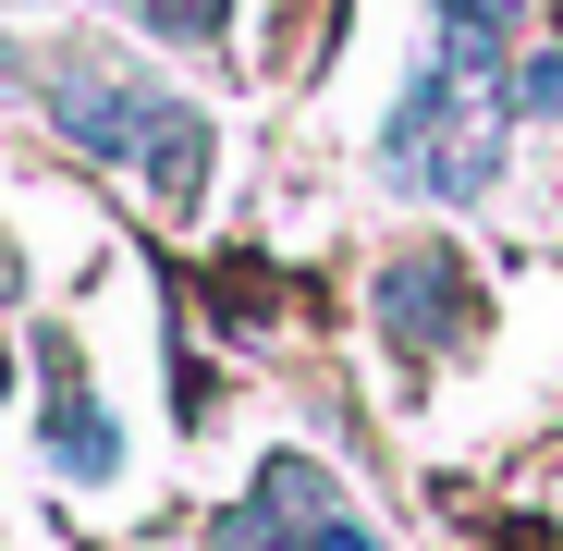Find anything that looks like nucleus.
<instances>
[{
  "label": "nucleus",
  "mask_w": 563,
  "mask_h": 551,
  "mask_svg": "<svg viewBox=\"0 0 563 551\" xmlns=\"http://www.w3.org/2000/svg\"><path fill=\"white\" fill-rule=\"evenodd\" d=\"M380 319H393V343H405V355L465 343V331H478V283H465V257H441V245L393 257V269H380Z\"/></svg>",
  "instance_id": "obj_1"
},
{
  "label": "nucleus",
  "mask_w": 563,
  "mask_h": 551,
  "mask_svg": "<svg viewBox=\"0 0 563 551\" xmlns=\"http://www.w3.org/2000/svg\"><path fill=\"white\" fill-rule=\"evenodd\" d=\"M37 355H49V466H62V478H111V466H123V441H111V417H99V405H86L74 343L49 331Z\"/></svg>",
  "instance_id": "obj_2"
},
{
  "label": "nucleus",
  "mask_w": 563,
  "mask_h": 551,
  "mask_svg": "<svg viewBox=\"0 0 563 551\" xmlns=\"http://www.w3.org/2000/svg\"><path fill=\"white\" fill-rule=\"evenodd\" d=\"M429 37H441L453 62H515L527 0H429Z\"/></svg>",
  "instance_id": "obj_3"
},
{
  "label": "nucleus",
  "mask_w": 563,
  "mask_h": 551,
  "mask_svg": "<svg viewBox=\"0 0 563 551\" xmlns=\"http://www.w3.org/2000/svg\"><path fill=\"white\" fill-rule=\"evenodd\" d=\"M135 13H147L159 37H221V25H233V0H135Z\"/></svg>",
  "instance_id": "obj_4"
}]
</instances>
